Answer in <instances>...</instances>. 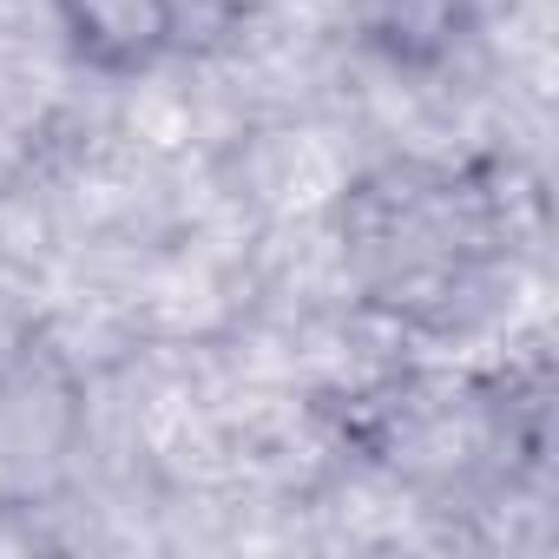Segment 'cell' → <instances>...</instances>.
<instances>
[{
	"label": "cell",
	"mask_w": 559,
	"mask_h": 559,
	"mask_svg": "<svg viewBox=\"0 0 559 559\" xmlns=\"http://www.w3.org/2000/svg\"><path fill=\"white\" fill-rule=\"evenodd\" d=\"M53 27L93 80H145L178 47V0H53Z\"/></svg>",
	"instance_id": "obj_1"
},
{
	"label": "cell",
	"mask_w": 559,
	"mask_h": 559,
	"mask_svg": "<svg viewBox=\"0 0 559 559\" xmlns=\"http://www.w3.org/2000/svg\"><path fill=\"white\" fill-rule=\"evenodd\" d=\"M474 34V0H362V40L395 73L448 67Z\"/></svg>",
	"instance_id": "obj_2"
}]
</instances>
